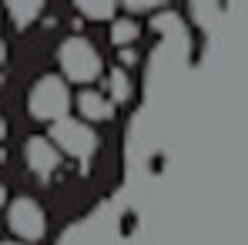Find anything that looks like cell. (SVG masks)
<instances>
[{"label": "cell", "instance_id": "obj_1", "mask_svg": "<svg viewBox=\"0 0 248 245\" xmlns=\"http://www.w3.org/2000/svg\"><path fill=\"white\" fill-rule=\"evenodd\" d=\"M57 61H61V78L81 84V87H91L104 74V61H101L97 47L87 41L84 34L64 37L61 47H57Z\"/></svg>", "mask_w": 248, "mask_h": 245}, {"label": "cell", "instance_id": "obj_2", "mask_svg": "<svg viewBox=\"0 0 248 245\" xmlns=\"http://www.w3.org/2000/svg\"><path fill=\"white\" fill-rule=\"evenodd\" d=\"M71 104H74L71 87H67V81L61 74H41L34 81V87H31V94H27V111L37 121L54 124V121H61V118H67Z\"/></svg>", "mask_w": 248, "mask_h": 245}, {"label": "cell", "instance_id": "obj_3", "mask_svg": "<svg viewBox=\"0 0 248 245\" xmlns=\"http://www.w3.org/2000/svg\"><path fill=\"white\" fill-rule=\"evenodd\" d=\"M50 141L61 148V155H71V158H81L87 162L94 151H97V131L84 118H61V121L50 124Z\"/></svg>", "mask_w": 248, "mask_h": 245}, {"label": "cell", "instance_id": "obj_4", "mask_svg": "<svg viewBox=\"0 0 248 245\" xmlns=\"http://www.w3.org/2000/svg\"><path fill=\"white\" fill-rule=\"evenodd\" d=\"M7 225H10V232L17 239L41 242L44 235H47V212L41 208L37 198L20 195V198H14V202L7 205Z\"/></svg>", "mask_w": 248, "mask_h": 245}, {"label": "cell", "instance_id": "obj_5", "mask_svg": "<svg viewBox=\"0 0 248 245\" xmlns=\"http://www.w3.org/2000/svg\"><path fill=\"white\" fill-rule=\"evenodd\" d=\"M24 162H27V168H31L37 178H50V175L64 164V155H61V148H57L50 138L34 134V138H27V145H24Z\"/></svg>", "mask_w": 248, "mask_h": 245}, {"label": "cell", "instance_id": "obj_6", "mask_svg": "<svg viewBox=\"0 0 248 245\" xmlns=\"http://www.w3.org/2000/svg\"><path fill=\"white\" fill-rule=\"evenodd\" d=\"M74 104H78L84 121H111L114 111H118V104L111 101V94L101 91V87H81L74 94Z\"/></svg>", "mask_w": 248, "mask_h": 245}, {"label": "cell", "instance_id": "obj_7", "mask_svg": "<svg viewBox=\"0 0 248 245\" xmlns=\"http://www.w3.org/2000/svg\"><path fill=\"white\" fill-rule=\"evenodd\" d=\"M104 91L111 94V101L114 104H127L131 98H134V84H131V71L127 67H111L108 71V78H104Z\"/></svg>", "mask_w": 248, "mask_h": 245}, {"label": "cell", "instance_id": "obj_8", "mask_svg": "<svg viewBox=\"0 0 248 245\" xmlns=\"http://www.w3.org/2000/svg\"><path fill=\"white\" fill-rule=\"evenodd\" d=\"M108 37H111V44L114 47H131V44H138V37H141V24L131 17V14H124V17H114L111 20V31H108Z\"/></svg>", "mask_w": 248, "mask_h": 245}, {"label": "cell", "instance_id": "obj_9", "mask_svg": "<svg viewBox=\"0 0 248 245\" xmlns=\"http://www.w3.org/2000/svg\"><path fill=\"white\" fill-rule=\"evenodd\" d=\"M78 14L87 17V20H97V24H104V20L111 24L118 17V7H114V0H97V3L94 0H81L78 3Z\"/></svg>", "mask_w": 248, "mask_h": 245}, {"label": "cell", "instance_id": "obj_10", "mask_svg": "<svg viewBox=\"0 0 248 245\" xmlns=\"http://www.w3.org/2000/svg\"><path fill=\"white\" fill-rule=\"evenodd\" d=\"M7 14H10V20L24 31V27H31L44 14V3L41 0H31V3H7Z\"/></svg>", "mask_w": 248, "mask_h": 245}, {"label": "cell", "instance_id": "obj_11", "mask_svg": "<svg viewBox=\"0 0 248 245\" xmlns=\"http://www.w3.org/2000/svg\"><path fill=\"white\" fill-rule=\"evenodd\" d=\"M3 205H7V185L0 181V208H3Z\"/></svg>", "mask_w": 248, "mask_h": 245}, {"label": "cell", "instance_id": "obj_12", "mask_svg": "<svg viewBox=\"0 0 248 245\" xmlns=\"http://www.w3.org/2000/svg\"><path fill=\"white\" fill-rule=\"evenodd\" d=\"M3 134H7V121H3V114H0V141H3Z\"/></svg>", "mask_w": 248, "mask_h": 245}, {"label": "cell", "instance_id": "obj_13", "mask_svg": "<svg viewBox=\"0 0 248 245\" xmlns=\"http://www.w3.org/2000/svg\"><path fill=\"white\" fill-rule=\"evenodd\" d=\"M0 64H3V37H0Z\"/></svg>", "mask_w": 248, "mask_h": 245}, {"label": "cell", "instance_id": "obj_14", "mask_svg": "<svg viewBox=\"0 0 248 245\" xmlns=\"http://www.w3.org/2000/svg\"><path fill=\"white\" fill-rule=\"evenodd\" d=\"M0 245H27V242H0Z\"/></svg>", "mask_w": 248, "mask_h": 245}]
</instances>
